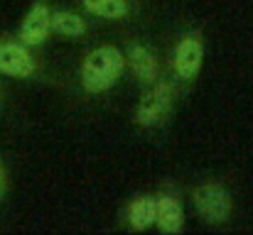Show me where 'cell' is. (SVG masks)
<instances>
[{
    "label": "cell",
    "mask_w": 253,
    "mask_h": 235,
    "mask_svg": "<svg viewBox=\"0 0 253 235\" xmlns=\"http://www.w3.org/2000/svg\"><path fill=\"white\" fill-rule=\"evenodd\" d=\"M126 69V54L116 47H96L82 62V83L88 93H103L118 83Z\"/></svg>",
    "instance_id": "1"
},
{
    "label": "cell",
    "mask_w": 253,
    "mask_h": 235,
    "mask_svg": "<svg viewBox=\"0 0 253 235\" xmlns=\"http://www.w3.org/2000/svg\"><path fill=\"white\" fill-rule=\"evenodd\" d=\"M192 203L207 223H224L231 216V208H234L231 194L216 181L199 184L192 191Z\"/></svg>",
    "instance_id": "2"
},
{
    "label": "cell",
    "mask_w": 253,
    "mask_h": 235,
    "mask_svg": "<svg viewBox=\"0 0 253 235\" xmlns=\"http://www.w3.org/2000/svg\"><path fill=\"white\" fill-rule=\"evenodd\" d=\"M172 96H174L172 83H168V81L150 83V88L145 91V96H143V101H140V105L135 110V123L140 128L160 125L169 115V110H172Z\"/></svg>",
    "instance_id": "3"
},
{
    "label": "cell",
    "mask_w": 253,
    "mask_h": 235,
    "mask_svg": "<svg viewBox=\"0 0 253 235\" xmlns=\"http://www.w3.org/2000/svg\"><path fill=\"white\" fill-rule=\"evenodd\" d=\"M204 62V44L199 34H187L174 49L172 57V69L179 78H194L202 69Z\"/></svg>",
    "instance_id": "4"
},
{
    "label": "cell",
    "mask_w": 253,
    "mask_h": 235,
    "mask_svg": "<svg viewBox=\"0 0 253 235\" xmlns=\"http://www.w3.org/2000/svg\"><path fill=\"white\" fill-rule=\"evenodd\" d=\"M35 59L27 44L0 42V74L10 78H30L35 74Z\"/></svg>",
    "instance_id": "5"
},
{
    "label": "cell",
    "mask_w": 253,
    "mask_h": 235,
    "mask_svg": "<svg viewBox=\"0 0 253 235\" xmlns=\"http://www.w3.org/2000/svg\"><path fill=\"white\" fill-rule=\"evenodd\" d=\"M52 32V10L44 2H37L30 7V12L25 15L22 25H20V42L27 47H40Z\"/></svg>",
    "instance_id": "6"
},
{
    "label": "cell",
    "mask_w": 253,
    "mask_h": 235,
    "mask_svg": "<svg viewBox=\"0 0 253 235\" xmlns=\"http://www.w3.org/2000/svg\"><path fill=\"white\" fill-rule=\"evenodd\" d=\"M158 211H155V226L163 233H179L184 228V208L179 203V199L169 196V194H160L155 196Z\"/></svg>",
    "instance_id": "7"
},
{
    "label": "cell",
    "mask_w": 253,
    "mask_h": 235,
    "mask_svg": "<svg viewBox=\"0 0 253 235\" xmlns=\"http://www.w3.org/2000/svg\"><path fill=\"white\" fill-rule=\"evenodd\" d=\"M126 64H130V69H133V74H135L138 81H143V83H148V86L158 81L160 67H158L155 54H153L148 47H143V44H133V47L128 49Z\"/></svg>",
    "instance_id": "8"
},
{
    "label": "cell",
    "mask_w": 253,
    "mask_h": 235,
    "mask_svg": "<svg viewBox=\"0 0 253 235\" xmlns=\"http://www.w3.org/2000/svg\"><path fill=\"white\" fill-rule=\"evenodd\" d=\"M155 196H135L128 206V226L133 231H148L150 226H155Z\"/></svg>",
    "instance_id": "9"
},
{
    "label": "cell",
    "mask_w": 253,
    "mask_h": 235,
    "mask_svg": "<svg viewBox=\"0 0 253 235\" xmlns=\"http://www.w3.org/2000/svg\"><path fill=\"white\" fill-rule=\"evenodd\" d=\"M52 32L64 34V37H82L86 32L84 17L69 12V10H57L52 12Z\"/></svg>",
    "instance_id": "10"
},
{
    "label": "cell",
    "mask_w": 253,
    "mask_h": 235,
    "mask_svg": "<svg viewBox=\"0 0 253 235\" xmlns=\"http://www.w3.org/2000/svg\"><path fill=\"white\" fill-rule=\"evenodd\" d=\"M86 12L103 17V20H121L128 15V2L126 0H82Z\"/></svg>",
    "instance_id": "11"
},
{
    "label": "cell",
    "mask_w": 253,
    "mask_h": 235,
    "mask_svg": "<svg viewBox=\"0 0 253 235\" xmlns=\"http://www.w3.org/2000/svg\"><path fill=\"white\" fill-rule=\"evenodd\" d=\"M7 194V169H5V162L0 159V201L5 199Z\"/></svg>",
    "instance_id": "12"
}]
</instances>
